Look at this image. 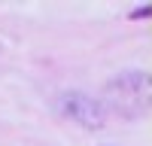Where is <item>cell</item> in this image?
Wrapping results in <instances>:
<instances>
[{
	"mask_svg": "<svg viewBox=\"0 0 152 146\" xmlns=\"http://www.w3.org/2000/svg\"><path fill=\"white\" fill-rule=\"evenodd\" d=\"M146 12H149V3H143V6H140V9H137V12H134V15H131V18H143V15H146Z\"/></svg>",
	"mask_w": 152,
	"mask_h": 146,
	"instance_id": "cell-3",
	"label": "cell"
},
{
	"mask_svg": "<svg viewBox=\"0 0 152 146\" xmlns=\"http://www.w3.org/2000/svg\"><path fill=\"white\" fill-rule=\"evenodd\" d=\"M104 104L122 119H143L152 107V79L146 70H125L104 85ZM100 104V107H104Z\"/></svg>",
	"mask_w": 152,
	"mask_h": 146,
	"instance_id": "cell-1",
	"label": "cell"
},
{
	"mask_svg": "<svg viewBox=\"0 0 152 146\" xmlns=\"http://www.w3.org/2000/svg\"><path fill=\"white\" fill-rule=\"evenodd\" d=\"M55 107H58V113L64 119L76 122V125H82V128L97 131V128L107 125V110L100 107V101H94V97H88L82 91H64V94H58Z\"/></svg>",
	"mask_w": 152,
	"mask_h": 146,
	"instance_id": "cell-2",
	"label": "cell"
}]
</instances>
